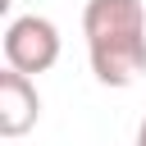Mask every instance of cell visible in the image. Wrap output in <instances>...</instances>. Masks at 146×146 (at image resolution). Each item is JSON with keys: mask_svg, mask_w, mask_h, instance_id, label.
Listing matches in <instances>:
<instances>
[{"mask_svg": "<svg viewBox=\"0 0 146 146\" xmlns=\"http://www.w3.org/2000/svg\"><path fill=\"white\" fill-rule=\"evenodd\" d=\"M82 36L96 82L132 87L146 73V5L141 0H87Z\"/></svg>", "mask_w": 146, "mask_h": 146, "instance_id": "obj_1", "label": "cell"}, {"mask_svg": "<svg viewBox=\"0 0 146 146\" xmlns=\"http://www.w3.org/2000/svg\"><path fill=\"white\" fill-rule=\"evenodd\" d=\"M5 64L18 73H46L59 64V27L46 14H18L5 27Z\"/></svg>", "mask_w": 146, "mask_h": 146, "instance_id": "obj_2", "label": "cell"}, {"mask_svg": "<svg viewBox=\"0 0 146 146\" xmlns=\"http://www.w3.org/2000/svg\"><path fill=\"white\" fill-rule=\"evenodd\" d=\"M41 119V96H36V82L18 68H0V137H23L32 132Z\"/></svg>", "mask_w": 146, "mask_h": 146, "instance_id": "obj_3", "label": "cell"}, {"mask_svg": "<svg viewBox=\"0 0 146 146\" xmlns=\"http://www.w3.org/2000/svg\"><path fill=\"white\" fill-rule=\"evenodd\" d=\"M137 146H146V119L137 123Z\"/></svg>", "mask_w": 146, "mask_h": 146, "instance_id": "obj_4", "label": "cell"}]
</instances>
